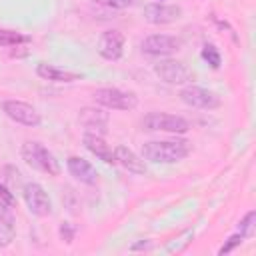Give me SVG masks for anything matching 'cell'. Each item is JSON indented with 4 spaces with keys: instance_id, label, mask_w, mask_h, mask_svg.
Segmentation results:
<instances>
[{
    "instance_id": "1",
    "label": "cell",
    "mask_w": 256,
    "mask_h": 256,
    "mask_svg": "<svg viewBox=\"0 0 256 256\" xmlns=\"http://www.w3.org/2000/svg\"><path fill=\"white\" fill-rule=\"evenodd\" d=\"M190 154L188 140H152L142 146V158L154 164H174Z\"/></svg>"
},
{
    "instance_id": "2",
    "label": "cell",
    "mask_w": 256,
    "mask_h": 256,
    "mask_svg": "<svg viewBox=\"0 0 256 256\" xmlns=\"http://www.w3.org/2000/svg\"><path fill=\"white\" fill-rule=\"evenodd\" d=\"M20 154H22V160L30 168H34V170H38L42 174L58 176L60 170H62L60 168V162L56 160V156L44 144H40L36 140H26L22 144V148H20Z\"/></svg>"
},
{
    "instance_id": "3",
    "label": "cell",
    "mask_w": 256,
    "mask_h": 256,
    "mask_svg": "<svg viewBox=\"0 0 256 256\" xmlns=\"http://www.w3.org/2000/svg\"><path fill=\"white\" fill-rule=\"evenodd\" d=\"M92 98L98 106L110 110H134L138 106V96L120 88H96Z\"/></svg>"
},
{
    "instance_id": "4",
    "label": "cell",
    "mask_w": 256,
    "mask_h": 256,
    "mask_svg": "<svg viewBox=\"0 0 256 256\" xmlns=\"http://www.w3.org/2000/svg\"><path fill=\"white\" fill-rule=\"evenodd\" d=\"M142 126L152 132H170V134H186L190 130V122L186 118L166 112H148L142 118Z\"/></svg>"
},
{
    "instance_id": "5",
    "label": "cell",
    "mask_w": 256,
    "mask_h": 256,
    "mask_svg": "<svg viewBox=\"0 0 256 256\" xmlns=\"http://www.w3.org/2000/svg\"><path fill=\"white\" fill-rule=\"evenodd\" d=\"M154 74L166 82V84H188L194 80V72L180 60H160L158 64H154Z\"/></svg>"
},
{
    "instance_id": "6",
    "label": "cell",
    "mask_w": 256,
    "mask_h": 256,
    "mask_svg": "<svg viewBox=\"0 0 256 256\" xmlns=\"http://www.w3.org/2000/svg\"><path fill=\"white\" fill-rule=\"evenodd\" d=\"M22 196H24V202L28 206V210L38 216V218H46L52 214V200L48 196V192L44 190L42 184L38 182H28L24 184L22 188Z\"/></svg>"
},
{
    "instance_id": "7",
    "label": "cell",
    "mask_w": 256,
    "mask_h": 256,
    "mask_svg": "<svg viewBox=\"0 0 256 256\" xmlns=\"http://www.w3.org/2000/svg\"><path fill=\"white\" fill-rule=\"evenodd\" d=\"M2 110L16 124H22V126H28V128H36V126L42 124L40 112L32 104H28V102H22V100H4L2 102Z\"/></svg>"
},
{
    "instance_id": "8",
    "label": "cell",
    "mask_w": 256,
    "mask_h": 256,
    "mask_svg": "<svg viewBox=\"0 0 256 256\" xmlns=\"http://www.w3.org/2000/svg\"><path fill=\"white\" fill-rule=\"evenodd\" d=\"M140 48L148 56H172L182 48V40L170 34H150L140 42Z\"/></svg>"
},
{
    "instance_id": "9",
    "label": "cell",
    "mask_w": 256,
    "mask_h": 256,
    "mask_svg": "<svg viewBox=\"0 0 256 256\" xmlns=\"http://www.w3.org/2000/svg\"><path fill=\"white\" fill-rule=\"evenodd\" d=\"M180 100L190 108H202V110H214L220 106V96L212 90L200 88V86H184L180 90Z\"/></svg>"
},
{
    "instance_id": "10",
    "label": "cell",
    "mask_w": 256,
    "mask_h": 256,
    "mask_svg": "<svg viewBox=\"0 0 256 256\" xmlns=\"http://www.w3.org/2000/svg\"><path fill=\"white\" fill-rule=\"evenodd\" d=\"M78 122L84 126L86 132L104 136L108 132L110 114L102 106H84L80 110V114H78Z\"/></svg>"
},
{
    "instance_id": "11",
    "label": "cell",
    "mask_w": 256,
    "mask_h": 256,
    "mask_svg": "<svg viewBox=\"0 0 256 256\" xmlns=\"http://www.w3.org/2000/svg\"><path fill=\"white\" fill-rule=\"evenodd\" d=\"M182 16V8L174 6V4H164V2H152L144 6V20L156 26H164V24H172L176 20H180Z\"/></svg>"
},
{
    "instance_id": "12",
    "label": "cell",
    "mask_w": 256,
    "mask_h": 256,
    "mask_svg": "<svg viewBox=\"0 0 256 256\" xmlns=\"http://www.w3.org/2000/svg\"><path fill=\"white\" fill-rule=\"evenodd\" d=\"M98 54L104 60H120L124 54V34L120 30H106L98 38Z\"/></svg>"
},
{
    "instance_id": "13",
    "label": "cell",
    "mask_w": 256,
    "mask_h": 256,
    "mask_svg": "<svg viewBox=\"0 0 256 256\" xmlns=\"http://www.w3.org/2000/svg\"><path fill=\"white\" fill-rule=\"evenodd\" d=\"M66 168H68L70 176H74L78 182L88 184V186L98 184V172H96V168L88 160H84L80 156H70L66 160Z\"/></svg>"
},
{
    "instance_id": "14",
    "label": "cell",
    "mask_w": 256,
    "mask_h": 256,
    "mask_svg": "<svg viewBox=\"0 0 256 256\" xmlns=\"http://www.w3.org/2000/svg\"><path fill=\"white\" fill-rule=\"evenodd\" d=\"M82 142H84L86 150H88L90 154H94L96 158H100L102 162H106V164H110V166H114V164H116V160H114V150H112V148H110V144L104 140V136L84 132Z\"/></svg>"
},
{
    "instance_id": "15",
    "label": "cell",
    "mask_w": 256,
    "mask_h": 256,
    "mask_svg": "<svg viewBox=\"0 0 256 256\" xmlns=\"http://www.w3.org/2000/svg\"><path fill=\"white\" fill-rule=\"evenodd\" d=\"M114 160H116V164H120L124 170L132 172V174H146L144 158H140L128 146H116L114 148Z\"/></svg>"
},
{
    "instance_id": "16",
    "label": "cell",
    "mask_w": 256,
    "mask_h": 256,
    "mask_svg": "<svg viewBox=\"0 0 256 256\" xmlns=\"http://www.w3.org/2000/svg\"><path fill=\"white\" fill-rule=\"evenodd\" d=\"M36 74L42 80H48V82H76V80H82V74L72 72V70L58 68V66L48 64V62H40L36 66Z\"/></svg>"
},
{
    "instance_id": "17",
    "label": "cell",
    "mask_w": 256,
    "mask_h": 256,
    "mask_svg": "<svg viewBox=\"0 0 256 256\" xmlns=\"http://www.w3.org/2000/svg\"><path fill=\"white\" fill-rule=\"evenodd\" d=\"M12 206L0 202V248H6L12 244L16 226H14V214L10 210Z\"/></svg>"
},
{
    "instance_id": "18",
    "label": "cell",
    "mask_w": 256,
    "mask_h": 256,
    "mask_svg": "<svg viewBox=\"0 0 256 256\" xmlns=\"http://www.w3.org/2000/svg\"><path fill=\"white\" fill-rule=\"evenodd\" d=\"M26 42H30V36L16 32V30L0 28V46H18V44H26Z\"/></svg>"
},
{
    "instance_id": "19",
    "label": "cell",
    "mask_w": 256,
    "mask_h": 256,
    "mask_svg": "<svg viewBox=\"0 0 256 256\" xmlns=\"http://www.w3.org/2000/svg\"><path fill=\"white\" fill-rule=\"evenodd\" d=\"M254 228H256V212L248 210L238 224V234L242 238H250V236H254Z\"/></svg>"
},
{
    "instance_id": "20",
    "label": "cell",
    "mask_w": 256,
    "mask_h": 256,
    "mask_svg": "<svg viewBox=\"0 0 256 256\" xmlns=\"http://www.w3.org/2000/svg\"><path fill=\"white\" fill-rule=\"evenodd\" d=\"M202 58H204L212 68H220L222 58H220V52H218V48H216L214 44H204V46H202Z\"/></svg>"
},
{
    "instance_id": "21",
    "label": "cell",
    "mask_w": 256,
    "mask_h": 256,
    "mask_svg": "<svg viewBox=\"0 0 256 256\" xmlns=\"http://www.w3.org/2000/svg\"><path fill=\"white\" fill-rule=\"evenodd\" d=\"M58 234H60V240H64L66 244H72L76 236V226L72 222H62L58 228Z\"/></svg>"
},
{
    "instance_id": "22",
    "label": "cell",
    "mask_w": 256,
    "mask_h": 256,
    "mask_svg": "<svg viewBox=\"0 0 256 256\" xmlns=\"http://www.w3.org/2000/svg\"><path fill=\"white\" fill-rule=\"evenodd\" d=\"M242 240H244V238H242V236H240L238 232H236V234H232V236H230V238H228V240H226V242H224V244L220 246L218 254L222 256V254H228V252H232L234 248H238V246L242 244Z\"/></svg>"
},
{
    "instance_id": "23",
    "label": "cell",
    "mask_w": 256,
    "mask_h": 256,
    "mask_svg": "<svg viewBox=\"0 0 256 256\" xmlns=\"http://www.w3.org/2000/svg\"><path fill=\"white\" fill-rule=\"evenodd\" d=\"M96 4H102L106 8H116V10H124L136 4V0H94Z\"/></svg>"
},
{
    "instance_id": "24",
    "label": "cell",
    "mask_w": 256,
    "mask_h": 256,
    "mask_svg": "<svg viewBox=\"0 0 256 256\" xmlns=\"http://www.w3.org/2000/svg\"><path fill=\"white\" fill-rule=\"evenodd\" d=\"M0 202H4V204H8V206H14V204H16V198H14L12 190H10L4 182H0Z\"/></svg>"
},
{
    "instance_id": "25",
    "label": "cell",
    "mask_w": 256,
    "mask_h": 256,
    "mask_svg": "<svg viewBox=\"0 0 256 256\" xmlns=\"http://www.w3.org/2000/svg\"><path fill=\"white\" fill-rule=\"evenodd\" d=\"M6 182H10V186H16V184H20V172L14 168V166H6Z\"/></svg>"
},
{
    "instance_id": "26",
    "label": "cell",
    "mask_w": 256,
    "mask_h": 256,
    "mask_svg": "<svg viewBox=\"0 0 256 256\" xmlns=\"http://www.w3.org/2000/svg\"><path fill=\"white\" fill-rule=\"evenodd\" d=\"M148 248H152V242L150 240H142V242H136V244L130 246L132 252H136V250H148Z\"/></svg>"
}]
</instances>
